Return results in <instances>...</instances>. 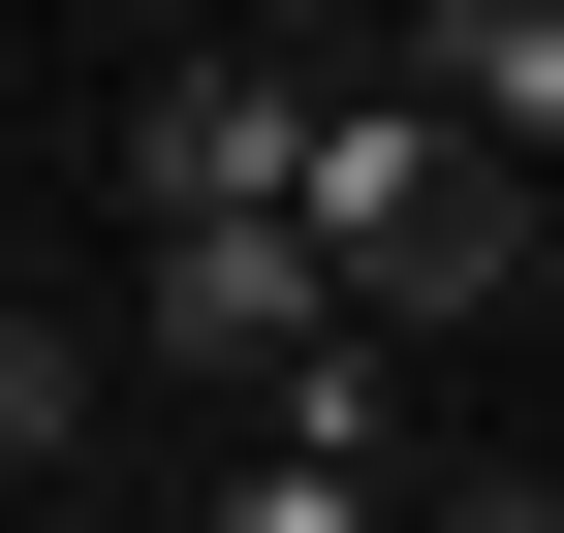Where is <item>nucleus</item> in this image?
<instances>
[{
  "mask_svg": "<svg viewBox=\"0 0 564 533\" xmlns=\"http://www.w3.org/2000/svg\"><path fill=\"white\" fill-rule=\"evenodd\" d=\"M282 251H314L345 314H470V283H533V188L470 157L440 95H345L314 63V95H282Z\"/></svg>",
  "mask_w": 564,
  "mask_h": 533,
  "instance_id": "obj_1",
  "label": "nucleus"
},
{
  "mask_svg": "<svg viewBox=\"0 0 564 533\" xmlns=\"http://www.w3.org/2000/svg\"><path fill=\"white\" fill-rule=\"evenodd\" d=\"M377 471H408V409H377V314H345L314 377H251V471L188 502V533H377Z\"/></svg>",
  "mask_w": 564,
  "mask_h": 533,
  "instance_id": "obj_2",
  "label": "nucleus"
},
{
  "mask_svg": "<svg viewBox=\"0 0 564 533\" xmlns=\"http://www.w3.org/2000/svg\"><path fill=\"white\" fill-rule=\"evenodd\" d=\"M282 95L314 63H158L126 95V220H282Z\"/></svg>",
  "mask_w": 564,
  "mask_h": 533,
  "instance_id": "obj_3",
  "label": "nucleus"
},
{
  "mask_svg": "<svg viewBox=\"0 0 564 533\" xmlns=\"http://www.w3.org/2000/svg\"><path fill=\"white\" fill-rule=\"evenodd\" d=\"M158 346H188V377H314V346H345V283H314L282 220H158Z\"/></svg>",
  "mask_w": 564,
  "mask_h": 533,
  "instance_id": "obj_4",
  "label": "nucleus"
},
{
  "mask_svg": "<svg viewBox=\"0 0 564 533\" xmlns=\"http://www.w3.org/2000/svg\"><path fill=\"white\" fill-rule=\"evenodd\" d=\"M408 95L470 157H564V0H408Z\"/></svg>",
  "mask_w": 564,
  "mask_h": 533,
  "instance_id": "obj_5",
  "label": "nucleus"
},
{
  "mask_svg": "<svg viewBox=\"0 0 564 533\" xmlns=\"http://www.w3.org/2000/svg\"><path fill=\"white\" fill-rule=\"evenodd\" d=\"M32 439H63V346H32V314H0V471H32Z\"/></svg>",
  "mask_w": 564,
  "mask_h": 533,
  "instance_id": "obj_6",
  "label": "nucleus"
},
{
  "mask_svg": "<svg viewBox=\"0 0 564 533\" xmlns=\"http://www.w3.org/2000/svg\"><path fill=\"white\" fill-rule=\"evenodd\" d=\"M440 533H564V502H533V471H502V502H440Z\"/></svg>",
  "mask_w": 564,
  "mask_h": 533,
  "instance_id": "obj_7",
  "label": "nucleus"
},
{
  "mask_svg": "<svg viewBox=\"0 0 564 533\" xmlns=\"http://www.w3.org/2000/svg\"><path fill=\"white\" fill-rule=\"evenodd\" d=\"M533 502H564V471H533Z\"/></svg>",
  "mask_w": 564,
  "mask_h": 533,
  "instance_id": "obj_8",
  "label": "nucleus"
}]
</instances>
